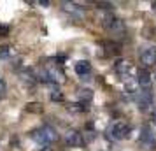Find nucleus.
Instances as JSON below:
<instances>
[{
  "label": "nucleus",
  "mask_w": 156,
  "mask_h": 151,
  "mask_svg": "<svg viewBox=\"0 0 156 151\" xmlns=\"http://www.w3.org/2000/svg\"><path fill=\"white\" fill-rule=\"evenodd\" d=\"M30 137H32L37 144H41V146H49L51 142L58 141V132L53 128L51 125H44L41 128L32 130V132H30Z\"/></svg>",
  "instance_id": "f257e3e1"
},
{
  "label": "nucleus",
  "mask_w": 156,
  "mask_h": 151,
  "mask_svg": "<svg viewBox=\"0 0 156 151\" xmlns=\"http://www.w3.org/2000/svg\"><path fill=\"white\" fill-rule=\"evenodd\" d=\"M104 28L114 37H123L126 34V28H125V21L119 20V18H116L114 14H105L104 18Z\"/></svg>",
  "instance_id": "f03ea898"
},
{
  "label": "nucleus",
  "mask_w": 156,
  "mask_h": 151,
  "mask_svg": "<svg viewBox=\"0 0 156 151\" xmlns=\"http://www.w3.org/2000/svg\"><path fill=\"white\" fill-rule=\"evenodd\" d=\"M154 102V92L151 90V88H142L139 90L137 93H135V104H137V107L140 109H147L151 104Z\"/></svg>",
  "instance_id": "7ed1b4c3"
},
{
  "label": "nucleus",
  "mask_w": 156,
  "mask_h": 151,
  "mask_svg": "<svg viewBox=\"0 0 156 151\" xmlns=\"http://www.w3.org/2000/svg\"><path fill=\"white\" fill-rule=\"evenodd\" d=\"M107 134H109V137L114 139V141H121V139L128 137V134H130V125L125 123V121H116L109 127Z\"/></svg>",
  "instance_id": "20e7f679"
},
{
  "label": "nucleus",
  "mask_w": 156,
  "mask_h": 151,
  "mask_svg": "<svg viewBox=\"0 0 156 151\" xmlns=\"http://www.w3.org/2000/svg\"><path fill=\"white\" fill-rule=\"evenodd\" d=\"M140 63H144V67H154L156 65V48H146L142 51Z\"/></svg>",
  "instance_id": "39448f33"
},
{
  "label": "nucleus",
  "mask_w": 156,
  "mask_h": 151,
  "mask_svg": "<svg viewBox=\"0 0 156 151\" xmlns=\"http://www.w3.org/2000/svg\"><path fill=\"white\" fill-rule=\"evenodd\" d=\"M65 142L72 146V148H79L81 144H83V135L79 134L77 130H67V134H65Z\"/></svg>",
  "instance_id": "423d86ee"
},
{
  "label": "nucleus",
  "mask_w": 156,
  "mask_h": 151,
  "mask_svg": "<svg viewBox=\"0 0 156 151\" xmlns=\"http://www.w3.org/2000/svg\"><path fill=\"white\" fill-rule=\"evenodd\" d=\"M130 69H132V63H130L128 60H118V62L114 63V70L118 72L123 79H126V77H128Z\"/></svg>",
  "instance_id": "0eeeda50"
},
{
  "label": "nucleus",
  "mask_w": 156,
  "mask_h": 151,
  "mask_svg": "<svg viewBox=\"0 0 156 151\" xmlns=\"http://www.w3.org/2000/svg\"><path fill=\"white\" fill-rule=\"evenodd\" d=\"M74 70H76V74H77L79 77H84V76H90L91 65H90V62H86V60H79L77 63L74 65Z\"/></svg>",
  "instance_id": "6e6552de"
},
{
  "label": "nucleus",
  "mask_w": 156,
  "mask_h": 151,
  "mask_svg": "<svg viewBox=\"0 0 156 151\" xmlns=\"http://www.w3.org/2000/svg\"><path fill=\"white\" fill-rule=\"evenodd\" d=\"M154 141V130L151 125H144L140 128V142L144 144H151Z\"/></svg>",
  "instance_id": "1a4fd4ad"
},
{
  "label": "nucleus",
  "mask_w": 156,
  "mask_h": 151,
  "mask_svg": "<svg viewBox=\"0 0 156 151\" xmlns=\"http://www.w3.org/2000/svg\"><path fill=\"white\" fill-rule=\"evenodd\" d=\"M135 81L142 84V86H147L149 83H151V72L147 69H139L137 74H135Z\"/></svg>",
  "instance_id": "9d476101"
},
{
  "label": "nucleus",
  "mask_w": 156,
  "mask_h": 151,
  "mask_svg": "<svg viewBox=\"0 0 156 151\" xmlns=\"http://www.w3.org/2000/svg\"><path fill=\"white\" fill-rule=\"evenodd\" d=\"M91 99H93V90H90V88H81V90H77V100L81 104H86V102H90Z\"/></svg>",
  "instance_id": "9b49d317"
},
{
  "label": "nucleus",
  "mask_w": 156,
  "mask_h": 151,
  "mask_svg": "<svg viewBox=\"0 0 156 151\" xmlns=\"http://www.w3.org/2000/svg\"><path fill=\"white\" fill-rule=\"evenodd\" d=\"M25 111L30 113V114H42L44 107H42V104H41V102H30V104L25 106Z\"/></svg>",
  "instance_id": "f8f14e48"
},
{
  "label": "nucleus",
  "mask_w": 156,
  "mask_h": 151,
  "mask_svg": "<svg viewBox=\"0 0 156 151\" xmlns=\"http://www.w3.org/2000/svg\"><path fill=\"white\" fill-rule=\"evenodd\" d=\"M49 99H51L53 102H63V93H62V90L58 88V84H55V86H53V83H51Z\"/></svg>",
  "instance_id": "ddd939ff"
},
{
  "label": "nucleus",
  "mask_w": 156,
  "mask_h": 151,
  "mask_svg": "<svg viewBox=\"0 0 156 151\" xmlns=\"http://www.w3.org/2000/svg\"><path fill=\"white\" fill-rule=\"evenodd\" d=\"M67 109L70 113H84V111H88V106L81 104V102H70V104H67Z\"/></svg>",
  "instance_id": "4468645a"
},
{
  "label": "nucleus",
  "mask_w": 156,
  "mask_h": 151,
  "mask_svg": "<svg viewBox=\"0 0 156 151\" xmlns=\"http://www.w3.org/2000/svg\"><path fill=\"white\" fill-rule=\"evenodd\" d=\"M11 56V48L9 46H0V60H7Z\"/></svg>",
  "instance_id": "2eb2a0df"
},
{
  "label": "nucleus",
  "mask_w": 156,
  "mask_h": 151,
  "mask_svg": "<svg viewBox=\"0 0 156 151\" xmlns=\"http://www.w3.org/2000/svg\"><path fill=\"white\" fill-rule=\"evenodd\" d=\"M5 93H7V84H5L4 79H0V100L5 97Z\"/></svg>",
  "instance_id": "dca6fc26"
},
{
  "label": "nucleus",
  "mask_w": 156,
  "mask_h": 151,
  "mask_svg": "<svg viewBox=\"0 0 156 151\" xmlns=\"http://www.w3.org/2000/svg\"><path fill=\"white\" fill-rule=\"evenodd\" d=\"M9 35V27L7 25H0V37H7Z\"/></svg>",
  "instance_id": "f3484780"
},
{
  "label": "nucleus",
  "mask_w": 156,
  "mask_h": 151,
  "mask_svg": "<svg viewBox=\"0 0 156 151\" xmlns=\"http://www.w3.org/2000/svg\"><path fill=\"white\" fill-rule=\"evenodd\" d=\"M97 5H100L102 9H112V7H114L112 4H109V2H98Z\"/></svg>",
  "instance_id": "a211bd4d"
},
{
  "label": "nucleus",
  "mask_w": 156,
  "mask_h": 151,
  "mask_svg": "<svg viewBox=\"0 0 156 151\" xmlns=\"http://www.w3.org/2000/svg\"><path fill=\"white\" fill-rule=\"evenodd\" d=\"M41 151H53V148H51V146H42Z\"/></svg>",
  "instance_id": "6ab92c4d"
},
{
  "label": "nucleus",
  "mask_w": 156,
  "mask_h": 151,
  "mask_svg": "<svg viewBox=\"0 0 156 151\" xmlns=\"http://www.w3.org/2000/svg\"><path fill=\"white\" fill-rule=\"evenodd\" d=\"M151 120H153V123L156 125V111H153V113H151Z\"/></svg>",
  "instance_id": "aec40b11"
},
{
  "label": "nucleus",
  "mask_w": 156,
  "mask_h": 151,
  "mask_svg": "<svg viewBox=\"0 0 156 151\" xmlns=\"http://www.w3.org/2000/svg\"><path fill=\"white\" fill-rule=\"evenodd\" d=\"M39 4H41V5H49V2H48V0H41Z\"/></svg>",
  "instance_id": "412c9836"
},
{
  "label": "nucleus",
  "mask_w": 156,
  "mask_h": 151,
  "mask_svg": "<svg viewBox=\"0 0 156 151\" xmlns=\"http://www.w3.org/2000/svg\"><path fill=\"white\" fill-rule=\"evenodd\" d=\"M151 5H153V7H154V9H156V2H153V4H151Z\"/></svg>",
  "instance_id": "4be33fe9"
}]
</instances>
